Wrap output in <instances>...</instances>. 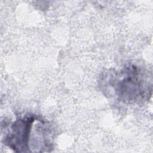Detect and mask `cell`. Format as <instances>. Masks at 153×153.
<instances>
[{"label": "cell", "mask_w": 153, "mask_h": 153, "mask_svg": "<svg viewBox=\"0 0 153 153\" xmlns=\"http://www.w3.org/2000/svg\"><path fill=\"white\" fill-rule=\"evenodd\" d=\"M137 66L131 65L117 72L110 84L117 96L124 102L134 103L144 100L149 92L151 85L145 74Z\"/></svg>", "instance_id": "6da1fadb"}, {"label": "cell", "mask_w": 153, "mask_h": 153, "mask_svg": "<svg viewBox=\"0 0 153 153\" xmlns=\"http://www.w3.org/2000/svg\"><path fill=\"white\" fill-rule=\"evenodd\" d=\"M36 120V117L33 115L17 119L11 124L5 136V144L17 152H31L32 130Z\"/></svg>", "instance_id": "7a4b0ae2"}]
</instances>
